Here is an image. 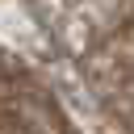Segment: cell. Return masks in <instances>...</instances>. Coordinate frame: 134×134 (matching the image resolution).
I'll use <instances>...</instances> for the list:
<instances>
[]
</instances>
